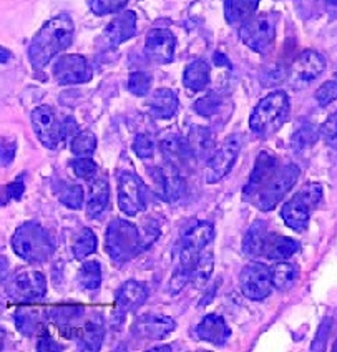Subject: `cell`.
I'll return each mask as SVG.
<instances>
[{
	"label": "cell",
	"mask_w": 337,
	"mask_h": 352,
	"mask_svg": "<svg viewBox=\"0 0 337 352\" xmlns=\"http://www.w3.org/2000/svg\"><path fill=\"white\" fill-rule=\"evenodd\" d=\"M279 170V162L274 155L270 151H261L254 162V168H252L248 183L243 188V198L250 201L259 193V190L266 185L268 182L274 176L276 171Z\"/></svg>",
	"instance_id": "cell-17"
},
{
	"label": "cell",
	"mask_w": 337,
	"mask_h": 352,
	"mask_svg": "<svg viewBox=\"0 0 337 352\" xmlns=\"http://www.w3.org/2000/svg\"><path fill=\"white\" fill-rule=\"evenodd\" d=\"M151 351H171L170 346H160V347H151Z\"/></svg>",
	"instance_id": "cell-53"
},
{
	"label": "cell",
	"mask_w": 337,
	"mask_h": 352,
	"mask_svg": "<svg viewBox=\"0 0 337 352\" xmlns=\"http://www.w3.org/2000/svg\"><path fill=\"white\" fill-rule=\"evenodd\" d=\"M176 37L168 29H151L144 38V55L151 62L166 65L175 58Z\"/></svg>",
	"instance_id": "cell-16"
},
{
	"label": "cell",
	"mask_w": 337,
	"mask_h": 352,
	"mask_svg": "<svg viewBox=\"0 0 337 352\" xmlns=\"http://www.w3.org/2000/svg\"><path fill=\"white\" fill-rule=\"evenodd\" d=\"M37 351H40V352H43V351H63V347L60 346V344L52 341V339L42 338L37 344Z\"/></svg>",
	"instance_id": "cell-51"
},
{
	"label": "cell",
	"mask_w": 337,
	"mask_h": 352,
	"mask_svg": "<svg viewBox=\"0 0 337 352\" xmlns=\"http://www.w3.org/2000/svg\"><path fill=\"white\" fill-rule=\"evenodd\" d=\"M118 206L127 216H135L146 210L148 188L133 171H122L116 176Z\"/></svg>",
	"instance_id": "cell-9"
},
{
	"label": "cell",
	"mask_w": 337,
	"mask_h": 352,
	"mask_svg": "<svg viewBox=\"0 0 337 352\" xmlns=\"http://www.w3.org/2000/svg\"><path fill=\"white\" fill-rule=\"evenodd\" d=\"M190 140L193 150H195L196 157L199 158H210L213 155V151H215V137H213L211 130L206 126H191L190 130Z\"/></svg>",
	"instance_id": "cell-33"
},
{
	"label": "cell",
	"mask_w": 337,
	"mask_h": 352,
	"mask_svg": "<svg viewBox=\"0 0 337 352\" xmlns=\"http://www.w3.org/2000/svg\"><path fill=\"white\" fill-rule=\"evenodd\" d=\"M301 245L296 239L287 238L279 233L268 234L266 245H264L263 256L270 261H286L299 251Z\"/></svg>",
	"instance_id": "cell-25"
},
{
	"label": "cell",
	"mask_w": 337,
	"mask_h": 352,
	"mask_svg": "<svg viewBox=\"0 0 337 352\" xmlns=\"http://www.w3.org/2000/svg\"><path fill=\"white\" fill-rule=\"evenodd\" d=\"M148 287L143 283L138 281H127L116 291L115 296V309L113 314L116 319H122L123 316H127L131 311L138 309L142 304L148 299Z\"/></svg>",
	"instance_id": "cell-19"
},
{
	"label": "cell",
	"mask_w": 337,
	"mask_h": 352,
	"mask_svg": "<svg viewBox=\"0 0 337 352\" xmlns=\"http://www.w3.org/2000/svg\"><path fill=\"white\" fill-rule=\"evenodd\" d=\"M15 326L22 334L35 336L43 333V324L39 313L30 307H22L15 314Z\"/></svg>",
	"instance_id": "cell-36"
},
{
	"label": "cell",
	"mask_w": 337,
	"mask_h": 352,
	"mask_svg": "<svg viewBox=\"0 0 337 352\" xmlns=\"http://www.w3.org/2000/svg\"><path fill=\"white\" fill-rule=\"evenodd\" d=\"M213 267H215V256H213L211 248H206V250L199 254L198 261H196L195 267H193L191 283L195 284V286L202 287L203 284L210 279Z\"/></svg>",
	"instance_id": "cell-39"
},
{
	"label": "cell",
	"mask_w": 337,
	"mask_h": 352,
	"mask_svg": "<svg viewBox=\"0 0 337 352\" xmlns=\"http://www.w3.org/2000/svg\"><path fill=\"white\" fill-rule=\"evenodd\" d=\"M326 70V58L316 50H304L296 57L291 67V77L296 82H312Z\"/></svg>",
	"instance_id": "cell-21"
},
{
	"label": "cell",
	"mask_w": 337,
	"mask_h": 352,
	"mask_svg": "<svg viewBox=\"0 0 337 352\" xmlns=\"http://www.w3.org/2000/svg\"><path fill=\"white\" fill-rule=\"evenodd\" d=\"M332 351L337 352V339H336V342H334V347H332Z\"/></svg>",
	"instance_id": "cell-56"
},
{
	"label": "cell",
	"mask_w": 337,
	"mask_h": 352,
	"mask_svg": "<svg viewBox=\"0 0 337 352\" xmlns=\"http://www.w3.org/2000/svg\"><path fill=\"white\" fill-rule=\"evenodd\" d=\"M96 236L90 228H83L75 236L74 243H72V254L75 259H85L87 256L94 254L96 251Z\"/></svg>",
	"instance_id": "cell-37"
},
{
	"label": "cell",
	"mask_w": 337,
	"mask_h": 352,
	"mask_svg": "<svg viewBox=\"0 0 337 352\" xmlns=\"http://www.w3.org/2000/svg\"><path fill=\"white\" fill-rule=\"evenodd\" d=\"M301 176V170L294 163H287L283 168L276 171L274 176L259 190L256 195L254 205L259 208L261 211H271L283 201L291 188L298 183Z\"/></svg>",
	"instance_id": "cell-7"
},
{
	"label": "cell",
	"mask_w": 337,
	"mask_h": 352,
	"mask_svg": "<svg viewBox=\"0 0 337 352\" xmlns=\"http://www.w3.org/2000/svg\"><path fill=\"white\" fill-rule=\"evenodd\" d=\"M259 7V0H226L224 15L230 23H244L254 17Z\"/></svg>",
	"instance_id": "cell-31"
},
{
	"label": "cell",
	"mask_w": 337,
	"mask_h": 352,
	"mask_svg": "<svg viewBox=\"0 0 337 352\" xmlns=\"http://www.w3.org/2000/svg\"><path fill=\"white\" fill-rule=\"evenodd\" d=\"M331 322H332L331 319H326V321L320 324L319 333H318V336H316L314 344L311 346V351H324V347H326L329 331H331Z\"/></svg>",
	"instance_id": "cell-49"
},
{
	"label": "cell",
	"mask_w": 337,
	"mask_h": 352,
	"mask_svg": "<svg viewBox=\"0 0 337 352\" xmlns=\"http://www.w3.org/2000/svg\"><path fill=\"white\" fill-rule=\"evenodd\" d=\"M176 329L175 319L163 314H143L135 322L133 333L140 338L151 339V341H162Z\"/></svg>",
	"instance_id": "cell-20"
},
{
	"label": "cell",
	"mask_w": 337,
	"mask_h": 352,
	"mask_svg": "<svg viewBox=\"0 0 337 352\" xmlns=\"http://www.w3.org/2000/svg\"><path fill=\"white\" fill-rule=\"evenodd\" d=\"M320 137L326 142H337V110L320 126Z\"/></svg>",
	"instance_id": "cell-48"
},
{
	"label": "cell",
	"mask_w": 337,
	"mask_h": 352,
	"mask_svg": "<svg viewBox=\"0 0 337 352\" xmlns=\"http://www.w3.org/2000/svg\"><path fill=\"white\" fill-rule=\"evenodd\" d=\"M96 150V137L94 131H78L70 143V151L75 157H91Z\"/></svg>",
	"instance_id": "cell-40"
},
{
	"label": "cell",
	"mask_w": 337,
	"mask_h": 352,
	"mask_svg": "<svg viewBox=\"0 0 337 352\" xmlns=\"http://www.w3.org/2000/svg\"><path fill=\"white\" fill-rule=\"evenodd\" d=\"M221 97L218 94H215V91H211L206 97L199 98L195 103V111L198 115H202V117H215L219 111V108H221Z\"/></svg>",
	"instance_id": "cell-43"
},
{
	"label": "cell",
	"mask_w": 337,
	"mask_h": 352,
	"mask_svg": "<svg viewBox=\"0 0 337 352\" xmlns=\"http://www.w3.org/2000/svg\"><path fill=\"white\" fill-rule=\"evenodd\" d=\"M32 126H34L35 135L45 148L55 150L60 146V143L65 142L63 137V120L57 117L54 108L43 105L37 107L32 111Z\"/></svg>",
	"instance_id": "cell-12"
},
{
	"label": "cell",
	"mask_w": 337,
	"mask_h": 352,
	"mask_svg": "<svg viewBox=\"0 0 337 352\" xmlns=\"http://www.w3.org/2000/svg\"><path fill=\"white\" fill-rule=\"evenodd\" d=\"M241 293L246 296L248 299L252 301H263L271 294L272 278H271V267L264 263H251L241 271L239 278Z\"/></svg>",
	"instance_id": "cell-13"
},
{
	"label": "cell",
	"mask_w": 337,
	"mask_h": 352,
	"mask_svg": "<svg viewBox=\"0 0 337 352\" xmlns=\"http://www.w3.org/2000/svg\"><path fill=\"white\" fill-rule=\"evenodd\" d=\"M82 314L83 307L74 306V304H72V306L70 304H63V306L52 307V309L48 311L50 321L54 322L60 331L68 329V333H70L68 336H70V338H75V334H77L78 327L75 326V322L82 318Z\"/></svg>",
	"instance_id": "cell-29"
},
{
	"label": "cell",
	"mask_w": 337,
	"mask_h": 352,
	"mask_svg": "<svg viewBox=\"0 0 337 352\" xmlns=\"http://www.w3.org/2000/svg\"><path fill=\"white\" fill-rule=\"evenodd\" d=\"M270 231H268V225L264 221H254L248 230L246 236L243 239V253L250 258H258L263 256L264 245Z\"/></svg>",
	"instance_id": "cell-30"
},
{
	"label": "cell",
	"mask_w": 337,
	"mask_h": 352,
	"mask_svg": "<svg viewBox=\"0 0 337 352\" xmlns=\"http://www.w3.org/2000/svg\"><path fill=\"white\" fill-rule=\"evenodd\" d=\"M127 3L128 0H91L90 7L95 15L103 17V15L116 14V12L123 10Z\"/></svg>",
	"instance_id": "cell-44"
},
{
	"label": "cell",
	"mask_w": 337,
	"mask_h": 352,
	"mask_svg": "<svg viewBox=\"0 0 337 352\" xmlns=\"http://www.w3.org/2000/svg\"><path fill=\"white\" fill-rule=\"evenodd\" d=\"M180 102L173 90L170 88H158L151 98L148 100V108H150L151 117L158 120L173 118L178 111Z\"/></svg>",
	"instance_id": "cell-27"
},
{
	"label": "cell",
	"mask_w": 337,
	"mask_h": 352,
	"mask_svg": "<svg viewBox=\"0 0 337 352\" xmlns=\"http://www.w3.org/2000/svg\"><path fill=\"white\" fill-rule=\"evenodd\" d=\"M243 146V135L232 133L221 143V146L216 148L213 155L206 160V168H204V179L210 185L219 183L224 176L232 170L238 155Z\"/></svg>",
	"instance_id": "cell-10"
},
{
	"label": "cell",
	"mask_w": 337,
	"mask_h": 352,
	"mask_svg": "<svg viewBox=\"0 0 337 352\" xmlns=\"http://www.w3.org/2000/svg\"><path fill=\"white\" fill-rule=\"evenodd\" d=\"M271 278L276 289L287 291L294 286L299 279V267L296 264L286 261H278L271 267Z\"/></svg>",
	"instance_id": "cell-32"
},
{
	"label": "cell",
	"mask_w": 337,
	"mask_h": 352,
	"mask_svg": "<svg viewBox=\"0 0 337 352\" xmlns=\"http://www.w3.org/2000/svg\"><path fill=\"white\" fill-rule=\"evenodd\" d=\"M72 168L77 178L90 182L98 175V165L90 157H77L72 162Z\"/></svg>",
	"instance_id": "cell-42"
},
{
	"label": "cell",
	"mask_w": 337,
	"mask_h": 352,
	"mask_svg": "<svg viewBox=\"0 0 337 352\" xmlns=\"http://www.w3.org/2000/svg\"><path fill=\"white\" fill-rule=\"evenodd\" d=\"M213 60H215V63L218 67H226V69H231V63L230 60H228V57L224 54H221V52H216L215 57H213Z\"/></svg>",
	"instance_id": "cell-52"
},
{
	"label": "cell",
	"mask_w": 337,
	"mask_h": 352,
	"mask_svg": "<svg viewBox=\"0 0 337 352\" xmlns=\"http://www.w3.org/2000/svg\"><path fill=\"white\" fill-rule=\"evenodd\" d=\"M155 182L160 196L168 203L178 201L186 193V182H184L182 170L168 162H164L163 166L156 168Z\"/></svg>",
	"instance_id": "cell-18"
},
{
	"label": "cell",
	"mask_w": 337,
	"mask_h": 352,
	"mask_svg": "<svg viewBox=\"0 0 337 352\" xmlns=\"http://www.w3.org/2000/svg\"><path fill=\"white\" fill-rule=\"evenodd\" d=\"M54 190L62 205L70 208V210H82L83 201H85V191H83L82 186L58 182V185H55Z\"/></svg>",
	"instance_id": "cell-34"
},
{
	"label": "cell",
	"mask_w": 337,
	"mask_h": 352,
	"mask_svg": "<svg viewBox=\"0 0 337 352\" xmlns=\"http://www.w3.org/2000/svg\"><path fill=\"white\" fill-rule=\"evenodd\" d=\"M133 151L136 153V157L142 160L151 158L155 151L153 140L148 137L146 133H138L133 140Z\"/></svg>",
	"instance_id": "cell-45"
},
{
	"label": "cell",
	"mask_w": 337,
	"mask_h": 352,
	"mask_svg": "<svg viewBox=\"0 0 337 352\" xmlns=\"http://www.w3.org/2000/svg\"><path fill=\"white\" fill-rule=\"evenodd\" d=\"M6 293L14 302L30 304L47 294L45 276L39 271H20L6 284Z\"/></svg>",
	"instance_id": "cell-11"
},
{
	"label": "cell",
	"mask_w": 337,
	"mask_h": 352,
	"mask_svg": "<svg viewBox=\"0 0 337 352\" xmlns=\"http://www.w3.org/2000/svg\"><path fill=\"white\" fill-rule=\"evenodd\" d=\"M151 85H153V77L146 72H133L128 77V90L135 97H144L150 94Z\"/></svg>",
	"instance_id": "cell-41"
},
{
	"label": "cell",
	"mask_w": 337,
	"mask_h": 352,
	"mask_svg": "<svg viewBox=\"0 0 337 352\" xmlns=\"http://www.w3.org/2000/svg\"><path fill=\"white\" fill-rule=\"evenodd\" d=\"M210 80L211 69L203 58L193 60L183 72V85L191 91H203L210 85Z\"/></svg>",
	"instance_id": "cell-28"
},
{
	"label": "cell",
	"mask_w": 337,
	"mask_h": 352,
	"mask_svg": "<svg viewBox=\"0 0 337 352\" xmlns=\"http://www.w3.org/2000/svg\"><path fill=\"white\" fill-rule=\"evenodd\" d=\"M289 111H291V103L286 91H271L252 110L250 117L251 131L258 137H270L287 122Z\"/></svg>",
	"instance_id": "cell-3"
},
{
	"label": "cell",
	"mask_w": 337,
	"mask_h": 352,
	"mask_svg": "<svg viewBox=\"0 0 337 352\" xmlns=\"http://www.w3.org/2000/svg\"><path fill=\"white\" fill-rule=\"evenodd\" d=\"M91 72L90 63L82 55H62L54 65V77L60 85H77V83L90 82Z\"/></svg>",
	"instance_id": "cell-14"
},
{
	"label": "cell",
	"mask_w": 337,
	"mask_h": 352,
	"mask_svg": "<svg viewBox=\"0 0 337 352\" xmlns=\"http://www.w3.org/2000/svg\"><path fill=\"white\" fill-rule=\"evenodd\" d=\"M320 137V130H318L314 125L311 123H304L301 125L298 130L292 133L291 137V146L296 153H301V151L307 150L311 148L314 143H318V140Z\"/></svg>",
	"instance_id": "cell-38"
},
{
	"label": "cell",
	"mask_w": 337,
	"mask_h": 352,
	"mask_svg": "<svg viewBox=\"0 0 337 352\" xmlns=\"http://www.w3.org/2000/svg\"><path fill=\"white\" fill-rule=\"evenodd\" d=\"M23 191H25V185H23V178L15 179L3 188V201L2 205H7L10 199H20L22 198Z\"/></svg>",
	"instance_id": "cell-47"
},
{
	"label": "cell",
	"mask_w": 337,
	"mask_h": 352,
	"mask_svg": "<svg viewBox=\"0 0 337 352\" xmlns=\"http://www.w3.org/2000/svg\"><path fill=\"white\" fill-rule=\"evenodd\" d=\"M6 54H7V50H6V49H2V63H6L7 57H9V55H6Z\"/></svg>",
	"instance_id": "cell-54"
},
{
	"label": "cell",
	"mask_w": 337,
	"mask_h": 352,
	"mask_svg": "<svg viewBox=\"0 0 337 352\" xmlns=\"http://www.w3.org/2000/svg\"><path fill=\"white\" fill-rule=\"evenodd\" d=\"M160 150H162L164 160L175 165L178 170L190 168L191 162L196 157L190 140L176 133V131H168L163 135L160 140Z\"/></svg>",
	"instance_id": "cell-15"
},
{
	"label": "cell",
	"mask_w": 337,
	"mask_h": 352,
	"mask_svg": "<svg viewBox=\"0 0 337 352\" xmlns=\"http://www.w3.org/2000/svg\"><path fill=\"white\" fill-rule=\"evenodd\" d=\"M103 338H105V326H103V318L100 313H94L83 326H80L75 334L78 341L80 349L85 351H100L102 349Z\"/></svg>",
	"instance_id": "cell-24"
},
{
	"label": "cell",
	"mask_w": 337,
	"mask_h": 352,
	"mask_svg": "<svg viewBox=\"0 0 337 352\" xmlns=\"http://www.w3.org/2000/svg\"><path fill=\"white\" fill-rule=\"evenodd\" d=\"M136 35V14L133 10H125L111 20L103 30V40L110 47H118Z\"/></svg>",
	"instance_id": "cell-22"
},
{
	"label": "cell",
	"mask_w": 337,
	"mask_h": 352,
	"mask_svg": "<svg viewBox=\"0 0 337 352\" xmlns=\"http://www.w3.org/2000/svg\"><path fill=\"white\" fill-rule=\"evenodd\" d=\"M15 150H17V145L14 142H9V140H3L2 142V166L10 165L12 160L15 157Z\"/></svg>",
	"instance_id": "cell-50"
},
{
	"label": "cell",
	"mask_w": 337,
	"mask_h": 352,
	"mask_svg": "<svg viewBox=\"0 0 337 352\" xmlns=\"http://www.w3.org/2000/svg\"><path fill=\"white\" fill-rule=\"evenodd\" d=\"M323 186L319 183H307L292 196L289 201L281 206V218L292 231H304L309 225L311 213L323 201Z\"/></svg>",
	"instance_id": "cell-6"
},
{
	"label": "cell",
	"mask_w": 337,
	"mask_h": 352,
	"mask_svg": "<svg viewBox=\"0 0 337 352\" xmlns=\"http://www.w3.org/2000/svg\"><path fill=\"white\" fill-rule=\"evenodd\" d=\"M327 2H329V3H332V6H336L337 0H327Z\"/></svg>",
	"instance_id": "cell-55"
},
{
	"label": "cell",
	"mask_w": 337,
	"mask_h": 352,
	"mask_svg": "<svg viewBox=\"0 0 337 352\" xmlns=\"http://www.w3.org/2000/svg\"><path fill=\"white\" fill-rule=\"evenodd\" d=\"M316 100L320 107H327L329 103H332L337 98V78L336 80H327L316 90Z\"/></svg>",
	"instance_id": "cell-46"
},
{
	"label": "cell",
	"mask_w": 337,
	"mask_h": 352,
	"mask_svg": "<svg viewBox=\"0 0 337 352\" xmlns=\"http://www.w3.org/2000/svg\"><path fill=\"white\" fill-rule=\"evenodd\" d=\"M276 22H278V15L270 14V12L251 17L241 25V42L256 54H266L274 43Z\"/></svg>",
	"instance_id": "cell-8"
},
{
	"label": "cell",
	"mask_w": 337,
	"mask_h": 352,
	"mask_svg": "<svg viewBox=\"0 0 337 352\" xmlns=\"http://www.w3.org/2000/svg\"><path fill=\"white\" fill-rule=\"evenodd\" d=\"M75 23L70 15L60 14L43 23L29 45V60L35 70L43 69L60 52L72 45Z\"/></svg>",
	"instance_id": "cell-1"
},
{
	"label": "cell",
	"mask_w": 337,
	"mask_h": 352,
	"mask_svg": "<svg viewBox=\"0 0 337 352\" xmlns=\"http://www.w3.org/2000/svg\"><path fill=\"white\" fill-rule=\"evenodd\" d=\"M336 78H337V70H336Z\"/></svg>",
	"instance_id": "cell-57"
},
{
	"label": "cell",
	"mask_w": 337,
	"mask_h": 352,
	"mask_svg": "<svg viewBox=\"0 0 337 352\" xmlns=\"http://www.w3.org/2000/svg\"><path fill=\"white\" fill-rule=\"evenodd\" d=\"M196 336L213 346H224L231 336V329L226 321L218 314H208L196 326Z\"/></svg>",
	"instance_id": "cell-23"
},
{
	"label": "cell",
	"mask_w": 337,
	"mask_h": 352,
	"mask_svg": "<svg viewBox=\"0 0 337 352\" xmlns=\"http://www.w3.org/2000/svg\"><path fill=\"white\" fill-rule=\"evenodd\" d=\"M215 238V226L210 221H195L184 231L178 243L180 264L173 278H171V294L180 293L188 283H191V273L198 261L199 254L210 248Z\"/></svg>",
	"instance_id": "cell-2"
},
{
	"label": "cell",
	"mask_w": 337,
	"mask_h": 352,
	"mask_svg": "<svg viewBox=\"0 0 337 352\" xmlns=\"http://www.w3.org/2000/svg\"><path fill=\"white\" fill-rule=\"evenodd\" d=\"M108 203H110V185H108L107 178L95 176L94 179H90V188H88L85 205L87 214L90 218H98L107 210Z\"/></svg>",
	"instance_id": "cell-26"
},
{
	"label": "cell",
	"mask_w": 337,
	"mask_h": 352,
	"mask_svg": "<svg viewBox=\"0 0 337 352\" xmlns=\"http://www.w3.org/2000/svg\"><path fill=\"white\" fill-rule=\"evenodd\" d=\"M77 284L83 291H96L102 284V266L98 261H87L77 273Z\"/></svg>",
	"instance_id": "cell-35"
},
{
	"label": "cell",
	"mask_w": 337,
	"mask_h": 352,
	"mask_svg": "<svg viewBox=\"0 0 337 352\" xmlns=\"http://www.w3.org/2000/svg\"><path fill=\"white\" fill-rule=\"evenodd\" d=\"M105 250L111 261L125 264L144 251L142 231L133 223L125 219H115L107 228Z\"/></svg>",
	"instance_id": "cell-4"
},
{
	"label": "cell",
	"mask_w": 337,
	"mask_h": 352,
	"mask_svg": "<svg viewBox=\"0 0 337 352\" xmlns=\"http://www.w3.org/2000/svg\"><path fill=\"white\" fill-rule=\"evenodd\" d=\"M12 248L20 259L27 263H45L54 254L55 246L45 228L35 221H27L15 230Z\"/></svg>",
	"instance_id": "cell-5"
}]
</instances>
